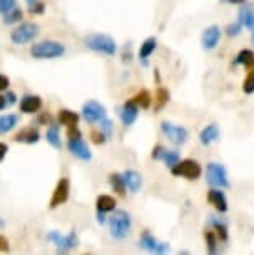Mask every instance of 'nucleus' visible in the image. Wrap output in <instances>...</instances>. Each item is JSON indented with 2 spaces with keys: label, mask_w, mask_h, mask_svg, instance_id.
<instances>
[{
  "label": "nucleus",
  "mask_w": 254,
  "mask_h": 255,
  "mask_svg": "<svg viewBox=\"0 0 254 255\" xmlns=\"http://www.w3.org/2000/svg\"><path fill=\"white\" fill-rule=\"evenodd\" d=\"M109 225H111V234L114 239H124L131 232V215L126 210H114L109 217Z\"/></svg>",
  "instance_id": "obj_1"
},
{
  "label": "nucleus",
  "mask_w": 254,
  "mask_h": 255,
  "mask_svg": "<svg viewBox=\"0 0 254 255\" xmlns=\"http://www.w3.org/2000/svg\"><path fill=\"white\" fill-rule=\"evenodd\" d=\"M85 45H87V49L104 55H114L117 52L116 40L109 35H102V33H94V35L85 37Z\"/></svg>",
  "instance_id": "obj_2"
},
{
  "label": "nucleus",
  "mask_w": 254,
  "mask_h": 255,
  "mask_svg": "<svg viewBox=\"0 0 254 255\" xmlns=\"http://www.w3.org/2000/svg\"><path fill=\"white\" fill-rule=\"evenodd\" d=\"M65 47L54 40H44L30 47V55L33 59H55L64 55Z\"/></svg>",
  "instance_id": "obj_3"
},
{
  "label": "nucleus",
  "mask_w": 254,
  "mask_h": 255,
  "mask_svg": "<svg viewBox=\"0 0 254 255\" xmlns=\"http://www.w3.org/2000/svg\"><path fill=\"white\" fill-rule=\"evenodd\" d=\"M201 165L193 158H186V160L177 162L174 167H172V175L177 177H186L188 180H196L201 177Z\"/></svg>",
  "instance_id": "obj_4"
},
{
  "label": "nucleus",
  "mask_w": 254,
  "mask_h": 255,
  "mask_svg": "<svg viewBox=\"0 0 254 255\" xmlns=\"http://www.w3.org/2000/svg\"><path fill=\"white\" fill-rule=\"evenodd\" d=\"M206 179H208V184L213 187H219V189L229 187L226 168H224L221 163H209L208 170H206Z\"/></svg>",
  "instance_id": "obj_5"
},
{
  "label": "nucleus",
  "mask_w": 254,
  "mask_h": 255,
  "mask_svg": "<svg viewBox=\"0 0 254 255\" xmlns=\"http://www.w3.org/2000/svg\"><path fill=\"white\" fill-rule=\"evenodd\" d=\"M39 33V25L35 23H22L20 27H17L15 30L10 33V38L13 44L17 45H22V44H27V42L33 40Z\"/></svg>",
  "instance_id": "obj_6"
},
{
  "label": "nucleus",
  "mask_w": 254,
  "mask_h": 255,
  "mask_svg": "<svg viewBox=\"0 0 254 255\" xmlns=\"http://www.w3.org/2000/svg\"><path fill=\"white\" fill-rule=\"evenodd\" d=\"M49 240H52L55 245H57V252H69V250L75 249L79 244V239H77V234L75 232H70L69 235H62L59 232H50L49 234Z\"/></svg>",
  "instance_id": "obj_7"
},
{
  "label": "nucleus",
  "mask_w": 254,
  "mask_h": 255,
  "mask_svg": "<svg viewBox=\"0 0 254 255\" xmlns=\"http://www.w3.org/2000/svg\"><path fill=\"white\" fill-rule=\"evenodd\" d=\"M161 128L167 135V138H169L172 143H176V145H183V143H186V140H188V130H186L184 127H181V125H174L171 122H162Z\"/></svg>",
  "instance_id": "obj_8"
},
{
  "label": "nucleus",
  "mask_w": 254,
  "mask_h": 255,
  "mask_svg": "<svg viewBox=\"0 0 254 255\" xmlns=\"http://www.w3.org/2000/svg\"><path fill=\"white\" fill-rule=\"evenodd\" d=\"M82 115L89 124L102 122V120L105 119V107L102 104L95 102V100H90V102L84 104Z\"/></svg>",
  "instance_id": "obj_9"
},
{
  "label": "nucleus",
  "mask_w": 254,
  "mask_h": 255,
  "mask_svg": "<svg viewBox=\"0 0 254 255\" xmlns=\"http://www.w3.org/2000/svg\"><path fill=\"white\" fill-rule=\"evenodd\" d=\"M69 190H70L69 179L64 177V179H60L59 184L55 185V190L50 199V209H55V207H59L64 204V202H67V199H69Z\"/></svg>",
  "instance_id": "obj_10"
},
{
  "label": "nucleus",
  "mask_w": 254,
  "mask_h": 255,
  "mask_svg": "<svg viewBox=\"0 0 254 255\" xmlns=\"http://www.w3.org/2000/svg\"><path fill=\"white\" fill-rule=\"evenodd\" d=\"M152 158L154 160H162L166 165L174 167L177 162H179V153L176 150H167L162 145H156L152 148Z\"/></svg>",
  "instance_id": "obj_11"
},
{
  "label": "nucleus",
  "mask_w": 254,
  "mask_h": 255,
  "mask_svg": "<svg viewBox=\"0 0 254 255\" xmlns=\"http://www.w3.org/2000/svg\"><path fill=\"white\" fill-rule=\"evenodd\" d=\"M137 115H139V107L134 100H127V102L119 109V117H121L122 124L126 125V127H129V125H132L136 122Z\"/></svg>",
  "instance_id": "obj_12"
},
{
  "label": "nucleus",
  "mask_w": 254,
  "mask_h": 255,
  "mask_svg": "<svg viewBox=\"0 0 254 255\" xmlns=\"http://www.w3.org/2000/svg\"><path fill=\"white\" fill-rule=\"evenodd\" d=\"M67 147H69V150L77 158H80V160H90V158H92V153H90L87 143L82 140V137L70 138L69 143H67Z\"/></svg>",
  "instance_id": "obj_13"
},
{
  "label": "nucleus",
  "mask_w": 254,
  "mask_h": 255,
  "mask_svg": "<svg viewBox=\"0 0 254 255\" xmlns=\"http://www.w3.org/2000/svg\"><path fill=\"white\" fill-rule=\"evenodd\" d=\"M219 38H221V30H219L218 25H211L203 32V37H201V42H203V47L206 50H213L216 45H218Z\"/></svg>",
  "instance_id": "obj_14"
},
{
  "label": "nucleus",
  "mask_w": 254,
  "mask_h": 255,
  "mask_svg": "<svg viewBox=\"0 0 254 255\" xmlns=\"http://www.w3.org/2000/svg\"><path fill=\"white\" fill-rule=\"evenodd\" d=\"M141 247H144L149 252H156V254H164L169 250V245L167 244H161L152 237L149 232H144L142 237H141Z\"/></svg>",
  "instance_id": "obj_15"
},
{
  "label": "nucleus",
  "mask_w": 254,
  "mask_h": 255,
  "mask_svg": "<svg viewBox=\"0 0 254 255\" xmlns=\"http://www.w3.org/2000/svg\"><path fill=\"white\" fill-rule=\"evenodd\" d=\"M42 107V99L37 97V95H25L20 100V110L23 114H33L39 112Z\"/></svg>",
  "instance_id": "obj_16"
},
{
  "label": "nucleus",
  "mask_w": 254,
  "mask_h": 255,
  "mask_svg": "<svg viewBox=\"0 0 254 255\" xmlns=\"http://www.w3.org/2000/svg\"><path fill=\"white\" fill-rule=\"evenodd\" d=\"M219 138V127L216 124L208 125L206 128H203L199 133V140L203 145H211L213 142H216Z\"/></svg>",
  "instance_id": "obj_17"
},
{
  "label": "nucleus",
  "mask_w": 254,
  "mask_h": 255,
  "mask_svg": "<svg viewBox=\"0 0 254 255\" xmlns=\"http://www.w3.org/2000/svg\"><path fill=\"white\" fill-rule=\"evenodd\" d=\"M208 200L211 202V205H214V207H216V210H219V212H226V210H228L226 195H224L221 190H218V189L209 190Z\"/></svg>",
  "instance_id": "obj_18"
},
{
  "label": "nucleus",
  "mask_w": 254,
  "mask_h": 255,
  "mask_svg": "<svg viewBox=\"0 0 254 255\" xmlns=\"http://www.w3.org/2000/svg\"><path fill=\"white\" fill-rule=\"evenodd\" d=\"M39 130L37 128H33V127H27V128H23V130H20L17 133L15 137H13V140L15 142H22V143H37L39 142Z\"/></svg>",
  "instance_id": "obj_19"
},
{
  "label": "nucleus",
  "mask_w": 254,
  "mask_h": 255,
  "mask_svg": "<svg viewBox=\"0 0 254 255\" xmlns=\"http://www.w3.org/2000/svg\"><path fill=\"white\" fill-rule=\"evenodd\" d=\"M122 177H124V182H126V187L131 192H136L141 189V185H142V177L137 174L136 170H126L122 174Z\"/></svg>",
  "instance_id": "obj_20"
},
{
  "label": "nucleus",
  "mask_w": 254,
  "mask_h": 255,
  "mask_svg": "<svg viewBox=\"0 0 254 255\" xmlns=\"http://www.w3.org/2000/svg\"><path fill=\"white\" fill-rule=\"evenodd\" d=\"M156 47H157V40H156V37H149V38H146V40L142 42V45H141V49H139V59H141L144 64H147V59L152 55V52L156 50Z\"/></svg>",
  "instance_id": "obj_21"
},
{
  "label": "nucleus",
  "mask_w": 254,
  "mask_h": 255,
  "mask_svg": "<svg viewBox=\"0 0 254 255\" xmlns=\"http://www.w3.org/2000/svg\"><path fill=\"white\" fill-rule=\"evenodd\" d=\"M234 65H244L248 69H253L254 67V52L253 50H241L238 54V57L234 59Z\"/></svg>",
  "instance_id": "obj_22"
},
{
  "label": "nucleus",
  "mask_w": 254,
  "mask_h": 255,
  "mask_svg": "<svg viewBox=\"0 0 254 255\" xmlns=\"http://www.w3.org/2000/svg\"><path fill=\"white\" fill-rule=\"evenodd\" d=\"M95 205H97L99 212H109L116 209V199L111 195H99L97 200H95Z\"/></svg>",
  "instance_id": "obj_23"
},
{
  "label": "nucleus",
  "mask_w": 254,
  "mask_h": 255,
  "mask_svg": "<svg viewBox=\"0 0 254 255\" xmlns=\"http://www.w3.org/2000/svg\"><path fill=\"white\" fill-rule=\"evenodd\" d=\"M59 122L65 127H75L79 124V115L72 110H60L59 112Z\"/></svg>",
  "instance_id": "obj_24"
},
{
  "label": "nucleus",
  "mask_w": 254,
  "mask_h": 255,
  "mask_svg": "<svg viewBox=\"0 0 254 255\" xmlns=\"http://www.w3.org/2000/svg\"><path fill=\"white\" fill-rule=\"evenodd\" d=\"M239 22H241L244 27H248V28H251V30H253V27H254V10L251 7H248V5L241 7V10H239Z\"/></svg>",
  "instance_id": "obj_25"
},
{
  "label": "nucleus",
  "mask_w": 254,
  "mask_h": 255,
  "mask_svg": "<svg viewBox=\"0 0 254 255\" xmlns=\"http://www.w3.org/2000/svg\"><path fill=\"white\" fill-rule=\"evenodd\" d=\"M109 182H111L114 192H117L119 195L126 194V182H124V177L121 174H111L109 175Z\"/></svg>",
  "instance_id": "obj_26"
},
{
  "label": "nucleus",
  "mask_w": 254,
  "mask_h": 255,
  "mask_svg": "<svg viewBox=\"0 0 254 255\" xmlns=\"http://www.w3.org/2000/svg\"><path fill=\"white\" fill-rule=\"evenodd\" d=\"M15 125H17V115H13V114L3 115V117H0V133L10 132Z\"/></svg>",
  "instance_id": "obj_27"
},
{
  "label": "nucleus",
  "mask_w": 254,
  "mask_h": 255,
  "mask_svg": "<svg viewBox=\"0 0 254 255\" xmlns=\"http://www.w3.org/2000/svg\"><path fill=\"white\" fill-rule=\"evenodd\" d=\"M209 225L216 230V232H218L219 239H221V240H228V227H226V224L221 222V220L216 219V217H209Z\"/></svg>",
  "instance_id": "obj_28"
},
{
  "label": "nucleus",
  "mask_w": 254,
  "mask_h": 255,
  "mask_svg": "<svg viewBox=\"0 0 254 255\" xmlns=\"http://www.w3.org/2000/svg\"><path fill=\"white\" fill-rule=\"evenodd\" d=\"M169 102V92H167L166 89L159 87L156 92V99H154V110L157 112V110H161L164 105Z\"/></svg>",
  "instance_id": "obj_29"
},
{
  "label": "nucleus",
  "mask_w": 254,
  "mask_h": 255,
  "mask_svg": "<svg viewBox=\"0 0 254 255\" xmlns=\"http://www.w3.org/2000/svg\"><path fill=\"white\" fill-rule=\"evenodd\" d=\"M132 100L136 102L137 107H141V109H149L151 107V102H152L151 94L147 92V90H141L139 94H136V97H134Z\"/></svg>",
  "instance_id": "obj_30"
},
{
  "label": "nucleus",
  "mask_w": 254,
  "mask_h": 255,
  "mask_svg": "<svg viewBox=\"0 0 254 255\" xmlns=\"http://www.w3.org/2000/svg\"><path fill=\"white\" fill-rule=\"evenodd\" d=\"M45 138L54 148H60V135H59V128H57V125H52L49 130H47Z\"/></svg>",
  "instance_id": "obj_31"
},
{
  "label": "nucleus",
  "mask_w": 254,
  "mask_h": 255,
  "mask_svg": "<svg viewBox=\"0 0 254 255\" xmlns=\"http://www.w3.org/2000/svg\"><path fill=\"white\" fill-rule=\"evenodd\" d=\"M22 10L20 8H17V7H13L10 8V10H7L5 13H3V23H7V25H12V23H15L18 22L22 18Z\"/></svg>",
  "instance_id": "obj_32"
},
{
  "label": "nucleus",
  "mask_w": 254,
  "mask_h": 255,
  "mask_svg": "<svg viewBox=\"0 0 254 255\" xmlns=\"http://www.w3.org/2000/svg\"><path fill=\"white\" fill-rule=\"evenodd\" d=\"M243 92L244 94H253L254 92V67L248 69V75L243 82Z\"/></svg>",
  "instance_id": "obj_33"
},
{
  "label": "nucleus",
  "mask_w": 254,
  "mask_h": 255,
  "mask_svg": "<svg viewBox=\"0 0 254 255\" xmlns=\"http://www.w3.org/2000/svg\"><path fill=\"white\" fill-rule=\"evenodd\" d=\"M204 239H206V244H208V252L209 254H216V252H218V245H216L214 232H211V230H206Z\"/></svg>",
  "instance_id": "obj_34"
},
{
  "label": "nucleus",
  "mask_w": 254,
  "mask_h": 255,
  "mask_svg": "<svg viewBox=\"0 0 254 255\" xmlns=\"http://www.w3.org/2000/svg\"><path fill=\"white\" fill-rule=\"evenodd\" d=\"M90 138H92L94 143H97V145H102V143L105 142V138H107V135L102 132V130H92L90 132Z\"/></svg>",
  "instance_id": "obj_35"
},
{
  "label": "nucleus",
  "mask_w": 254,
  "mask_h": 255,
  "mask_svg": "<svg viewBox=\"0 0 254 255\" xmlns=\"http://www.w3.org/2000/svg\"><path fill=\"white\" fill-rule=\"evenodd\" d=\"M241 27H243V23L241 22H236V23H231L228 28H226V32H228V35L229 37H234V35H239V32H241Z\"/></svg>",
  "instance_id": "obj_36"
},
{
  "label": "nucleus",
  "mask_w": 254,
  "mask_h": 255,
  "mask_svg": "<svg viewBox=\"0 0 254 255\" xmlns=\"http://www.w3.org/2000/svg\"><path fill=\"white\" fill-rule=\"evenodd\" d=\"M13 7H15V0H0V13H5Z\"/></svg>",
  "instance_id": "obj_37"
},
{
  "label": "nucleus",
  "mask_w": 254,
  "mask_h": 255,
  "mask_svg": "<svg viewBox=\"0 0 254 255\" xmlns=\"http://www.w3.org/2000/svg\"><path fill=\"white\" fill-rule=\"evenodd\" d=\"M28 10H30V13H44L45 10V5H44V2H40V0H37L33 5L28 7Z\"/></svg>",
  "instance_id": "obj_38"
},
{
  "label": "nucleus",
  "mask_w": 254,
  "mask_h": 255,
  "mask_svg": "<svg viewBox=\"0 0 254 255\" xmlns=\"http://www.w3.org/2000/svg\"><path fill=\"white\" fill-rule=\"evenodd\" d=\"M100 128H102V132L105 133V135L111 137V133H112V122H111V120H107V119H104L102 125H100Z\"/></svg>",
  "instance_id": "obj_39"
},
{
  "label": "nucleus",
  "mask_w": 254,
  "mask_h": 255,
  "mask_svg": "<svg viewBox=\"0 0 254 255\" xmlns=\"http://www.w3.org/2000/svg\"><path fill=\"white\" fill-rule=\"evenodd\" d=\"M67 137H69V140H70V138H80V137H82V133H80V130L77 128V125H75V127H69V130H67Z\"/></svg>",
  "instance_id": "obj_40"
},
{
  "label": "nucleus",
  "mask_w": 254,
  "mask_h": 255,
  "mask_svg": "<svg viewBox=\"0 0 254 255\" xmlns=\"http://www.w3.org/2000/svg\"><path fill=\"white\" fill-rule=\"evenodd\" d=\"M8 249H10V245H8V240L3 237V235H0V252H7Z\"/></svg>",
  "instance_id": "obj_41"
},
{
  "label": "nucleus",
  "mask_w": 254,
  "mask_h": 255,
  "mask_svg": "<svg viewBox=\"0 0 254 255\" xmlns=\"http://www.w3.org/2000/svg\"><path fill=\"white\" fill-rule=\"evenodd\" d=\"M8 84H10V82H8L7 77L5 75H0V92H2V90H7Z\"/></svg>",
  "instance_id": "obj_42"
},
{
  "label": "nucleus",
  "mask_w": 254,
  "mask_h": 255,
  "mask_svg": "<svg viewBox=\"0 0 254 255\" xmlns=\"http://www.w3.org/2000/svg\"><path fill=\"white\" fill-rule=\"evenodd\" d=\"M7 152H8V147L5 145V143H2V142H0V162L3 160V157L7 155Z\"/></svg>",
  "instance_id": "obj_43"
},
{
  "label": "nucleus",
  "mask_w": 254,
  "mask_h": 255,
  "mask_svg": "<svg viewBox=\"0 0 254 255\" xmlns=\"http://www.w3.org/2000/svg\"><path fill=\"white\" fill-rule=\"evenodd\" d=\"M219 2H223V3H233V5H243V3H246L248 0H219Z\"/></svg>",
  "instance_id": "obj_44"
},
{
  "label": "nucleus",
  "mask_w": 254,
  "mask_h": 255,
  "mask_svg": "<svg viewBox=\"0 0 254 255\" xmlns=\"http://www.w3.org/2000/svg\"><path fill=\"white\" fill-rule=\"evenodd\" d=\"M5 100H7V107H8V105H12V104H15V94H13V92H8V94L5 95Z\"/></svg>",
  "instance_id": "obj_45"
},
{
  "label": "nucleus",
  "mask_w": 254,
  "mask_h": 255,
  "mask_svg": "<svg viewBox=\"0 0 254 255\" xmlns=\"http://www.w3.org/2000/svg\"><path fill=\"white\" fill-rule=\"evenodd\" d=\"M39 122H42V124H47V122H50V115H49V114H44V115H40V117H39Z\"/></svg>",
  "instance_id": "obj_46"
},
{
  "label": "nucleus",
  "mask_w": 254,
  "mask_h": 255,
  "mask_svg": "<svg viewBox=\"0 0 254 255\" xmlns=\"http://www.w3.org/2000/svg\"><path fill=\"white\" fill-rule=\"evenodd\" d=\"M7 107V100H5V95H0V110H3Z\"/></svg>",
  "instance_id": "obj_47"
},
{
  "label": "nucleus",
  "mask_w": 254,
  "mask_h": 255,
  "mask_svg": "<svg viewBox=\"0 0 254 255\" xmlns=\"http://www.w3.org/2000/svg\"><path fill=\"white\" fill-rule=\"evenodd\" d=\"M37 2V0H27V3H28V7H30V5H33V3H35Z\"/></svg>",
  "instance_id": "obj_48"
},
{
  "label": "nucleus",
  "mask_w": 254,
  "mask_h": 255,
  "mask_svg": "<svg viewBox=\"0 0 254 255\" xmlns=\"http://www.w3.org/2000/svg\"><path fill=\"white\" fill-rule=\"evenodd\" d=\"M251 40H253V44H254V27H253V37H251Z\"/></svg>",
  "instance_id": "obj_49"
},
{
  "label": "nucleus",
  "mask_w": 254,
  "mask_h": 255,
  "mask_svg": "<svg viewBox=\"0 0 254 255\" xmlns=\"http://www.w3.org/2000/svg\"><path fill=\"white\" fill-rule=\"evenodd\" d=\"M3 227V222H2V220H0V229H2Z\"/></svg>",
  "instance_id": "obj_50"
}]
</instances>
